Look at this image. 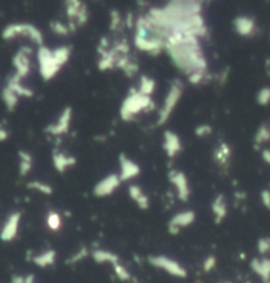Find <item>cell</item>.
I'll use <instances>...</instances> for the list:
<instances>
[{"label":"cell","mask_w":270,"mask_h":283,"mask_svg":"<svg viewBox=\"0 0 270 283\" xmlns=\"http://www.w3.org/2000/svg\"><path fill=\"white\" fill-rule=\"evenodd\" d=\"M169 59L176 69L188 77L200 72H208V61L200 44V37L191 33H176L166 41Z\"/></svg>","instance_id":"6da1fadb"},{"label":"cell","mask_w":270,"mask_h":283,"mask_svg":"<svg viewBox=\"0 0 270 283\" xmlns=\"http://www.w3.org/2000/svg\"><path fill=\"white\" fill-rule=\"evenodd\" d=\"M72 56V48L68 45L57 46L51 49L45 45L39 46L37 49V62L39 72L44 81H51L59 74L64 66L68 64Z\"/></svg>","instance_id":"7a4b0ae2"},{"label":"cell","mask_w":270,"mask_h":283,"mask_svg":"<svg viewBox=\"0 0 270 283\" xmlns=\"http://www.w3.org/2000/svg\"><path fill=\"white\" fill-rule=\"evenodd\" d=\"M153 110H155L153 97L142 94L137 88H133L120 105L119 117L124 122H133L142 113H150Z\"/></svg>","instance_id":"3957f363"},{"label":"cell","mask_w":270,"mask_h":283,"mask_svg":"<svg viewBox=\"0 0 270 283\" xmlns=\"http://www.w3.org/2000/svg\"><path fill=\"white\" fill-rule=\"evenodd\" d=\"M19 37L28 39L32 44H36L37 46L44 45V36L42 32L31 23H12L8 24L2 32V39L6 41H12Z\"/></svg>","instance_id":"277c9868"},{"label":"cell","mask_w":270,"mask_h":283,"mask_svg":"<svg viewBox=\"0 0 270 283\" xmlns=\"http://www.w3.org/2000/svg\"><path fill=\"white\" fill-rule=\"evenodd\" d=\"M183 93H184V85L180 80H174L169 85V89L167 91L166 97H164V101L162 104V108L159 109V113H158V119H156V126H163L166 124L171 115L174 114L176 106L179 105L180 99L183 97Z\"/></svg>","instance_id":"5b68a950"},{"label":"cell","mask_w":270,"mask_h":283,"mask_svg":"<svg viewBox=\"0 0 270 283\" xmlns=\"http://www.w3.org/2000/svg\"><path fill=\"white\" fill-rule=\"evenodd\" d=\"M64 6H65V12L70 27L73 25V30L86 24L89 19V12L82 0H65Z\"/></svg>","instance_id":"8992f818"},{"label":"cell","mask_w":270,"mask_h":283,"mask_svg":"<svg viewBox=\"0 0 270 283\" xmlns=\"http://www.w3.org/2000/svg\"><path fill=\"white\" fill-rule=\"evenodd\" d=\"M147 262L153 267L160 269V270L166 271L169 275L176 278H186L188 274L187 270L178 261L173 260V258L166 257V255H150L147 258Z\"/></svg>","instance_id":"52a82bcc"},{"label":"cell","mask_w":270,"mask_h":283,"mask_svg":"<svg viewBox=\"0 0 270 283\" xmlns=\"http://www.w3.org/2000/svg\"><path fill=\"white\" fill-rule=\"evenodd\" d=\"M167 176H168V182L173 184L175 189L176 199L183 202L188 201L189 196H191V188H189V182L186 173L178 168H173L169 169Z\"/></svg>","instance_id":"ba28073f"},{"label":"cell","mask_w":270,"mask_h":283,"mask_svg":"<svg viewBox=\"0 0 270 283\" xmlns=\"http://www.w3.org/2000/svg\"><path fill=\"white\" fill-rule=\"evenodd\" d=\"M12 65L15 74L21 80H26L32 72V49L21 46L12 57Z\"/></svg>","instance_id":"9c48e42d"},{"label":"cell","mask_w":270,"mask_h":283,"mask_svg":"<svg viewBox=\"0 0 270 283\" xmlns=\"http://www.w3.org/2000/svg\"><path fill=\"white\" fill-rule=\"evenodd\" d=\"M72 121L73 110L70 106H66V108L62 109L59 117L56 118V121L46 127L45 133L48 134V135H51V137H62V135H65V134L69 133Z\"/></svg>","instance_id":"30bf717a"},{"label":"cell","mask_w":270,"mask_h":283,"mask_svg":"<svg viewBox=\"0 0 270 283\" xmlns=\"http://www.w3.org/2000/svg\"><path fill=\"white\" fill-rule=\"evenodd\" d=\"M195 220L196 213L193 211H191V209L178 212V213L174 215L173 217L169 218V221L167 222V230H168L169 235H179L183 229L191 226V225L195 222Z\"/></svg>","instance_id":"8fae6325"},{"label":"cell","mask_w":270,"mask_h":283,"mask_svg":"<svg viewBox=\"0 0 270 283\" xmlns=\"http://www.w3.org/2000/svg\"><path fill=\"white\" fill-rule=\"evenodd\" d=\"M120 184H122V180H120L119 175L110 173L95 184L93 188V193L97 197H109L119 188Z\"/></svg>","instance_id":"7c38bea8"},{"label":"cell","mask_w":270,"mask_h":283,"mask_svg":"<svg viewBox=\"0 0 270 283\" xmlns=\"http://www.w3.org/2000/svg\"><path fill=\"white\" fill-rule=\"evenodd\" d=\"M233 30L241 37H253L258 31L257 21L249 15H238L233 19Z\"/></svg>","instance_id":"4fadbf2b"},{"label":"cell","mask_w":270,"mask_h":283,"mask_svg":"<svg viewBox=\"0 0 270 283\" xmlns=\"http://www.w3.org/2000/svg\"><path fill=\"white\" fill-rule=\"evenodd\" d=\"M21 221V213L20 212H12L6 222L3 224V228L0 230V240L3 242H12L17 237Z\"/></svg>","instance_id":"5bb4252c"},{"label":"cell","mask_w":270,"mask_h":283,"mask_svg":"<svg viewBox=\"0 0 270 283\" xmlns=\"http://www.w3.org/2000/svg\"><path fill=\"white\" fill-rule=\"evenodd\" d=\"M118 160H119V173L118 175H119L122 183L131 182L140 175L139 164L129 157H126L125 153H120Z\"/></svg>","instance_id":"9a60e30c"},{"label":"cell","mask_w":270,"mask_h":283,"mask_svg":"<svg viewBox=\"0 0 270 283\" xmlns=\"http://www.w3.org/2000/svg\"><path fill=\"white\" fill-rule=\"evenodd\" d=\"M182 150L183 144L179 135L171 130L164 131V134H163V151L167 155V158L174 159L182 152Z\"/></svg>","instance_id":"2e32d148"},{"label":"cell","mask_w":270,"mask_h":283,"mask_svg":"<svg viewBox=\"0 0 270 283\" xmlns=\"http://www.w3.org/2000/svg\"><path fill=\"white\" fill-rule=\"evenodd\" d=\"M232 158V148L225 140H220L213 150V162L220 168V171H225L229 167Z\"/></svg>","instance_id":"e0dca14e"},{"label":"cell","mask_w":270,"mask_h":283,"mask_svg":"<svg viewBox=\"0 0 270 283\" xmlns=\"http://www.w3.org/2000/svg\"><path fill=\"white\" fill-rule=\"evenodd\" d=\"M52 162L57 172L65 173L66 171H69V169L76 166L77 159L73 155H69V153L64 152V151L56 148L52 152Z\"/></svg>","instance_id":"ac0fdd59"},{"label":"cell","mask_w":270,"mask_h":283,"mask_svg":"<svg viewBox=\"0 0 270 283\" xmlns=\"http://www.w3.org/2000/svg\"><path fill=\"white\" fill-rule=\"evenodd\" d=\"M211 211L216 224H222L228 215V202L224 195H217L211 204Z\"/></svg>","instance_id":"d6986e66"},{"label":"cell","mask_w":270,"mask_h":283,"mask_svg":"<svg viewBox=\"0 0 270 283\" xmlns=\"http://www.w3.org/2000/svg\"><path fill=\"white\" fill-rule=\"evenodd\" d=\"M129 196L138 205V208L142 209V211H146V209L150 208V197L137 184H130L129 186Z\"/></svg>","instance_id":"ffe728a7"},{"label":"cell","mask_w":270,"mask_h":283,"mask_svg":"<svg viewBox=\"0 0 270 283\" xmlns=\"http://www.w3.org/2000/svg\"><path fill=\"white\" fill-rule=\"evenodd\" d=\"M7 86L12 89L20 98H32L33 97V90L30 89L28 86L23 84V80L17 77L15 73L11 75L10 79L7 80Z\"/></svg>","instance_id":"44dd1931"},{"label":"cell","mask_w":270,"mask_h":283,"mask_svg":"<svg viewBox=\"0 0 270 283\" xmlns=\"http://www.w3.org/2000/svg\"><path fill=\"white\" fill-rule=\"evenodd\" d=\"M57 260V251L55 249H46V250L41 251V253L36 254L32 257V262L36 266L45 269V267L53 266Z\"/></svg>","instance_id":"7402d4cb"},{"label":"cell","mask_w":270,"mask_h":283,"mask_svg":"<svg viewBox=\"0 0 270 283\" xmlns=\"http://www.w3.org/2000/svg\"><path fill=\"white\" fill-rule=\"evenodd\" d=\"M91 257L97 264H110L114 265L115 262H118L119 257L113 251L108 250V249H95L91 251Z\"/></svg>","instance_id":"603a6c76"},{"label":"cell","mask_w":270,"mask_h":283,"mask_svg":"<svg viewBox=\"0 0 270 283\" xmlns=\"http://www.w3.org/2000/svg\"><path fill=\"white\" fill-rule=\"evenodd\" d=\"M33 168V158L28 151H19V173L26 177Z\"/></svg>","instance_id":"cb8c5ba5"},{"label":"cell","mask_w":270,"mask_h":283,"mask_svg":"<svg viewBox=\"0 0 270 283\" xmlns=\"http://www.w3.org/2000/svg\"><path fill=\"white\" fill-rule=\"evenodd\" d=\"M2 99H3L4 105H6L7 110L13 111L17 108V105H19L20 97L12 90V89L8 88V86L6 85L3 91H2Z\"/></svg>","instance_id":"d4e9b609"},{"label":"cell","mask_w":270,"mask_h":283,"mask_svg":"<svg viewBox=\"0 0 270 283\" xmlns=\"http://www.w3.org/2000/svg\"><path fill=\"white\" fill-rule=\"evenodd\" d=\"M138 90L142 93V94H146V95H150L153 97L154 91L156 89V82L153 77L150 75H146V74H142L139 77V82H138V86H137Z\"/></svg>","instance_id":"484cf974"},{"label":"cell","mask_w":270,"mask_h":283,"mask_svg":"<svg viewBox=\"0 0 270 283\" xmlns=\"http://www.w3.org/2000/svg\"><path fill=\"white\" fill-rule=\"evenodd\" d=\"M46 228L51 231H59L62 226V216L59 212L49 211L45 217Z\"/></svg>","instance_id":"4316f807"},{"label":"cell","mask_w":270,"mask_h":283,"mask_svg":"<svg viewBox=\"0 0 270 283\" xmlns=\"http://www.w3.org/2000/svg\"><path fill=\"white\" fill-rule=\"evenodd\" d=\"M27 187H28V189H32V191L41 193V195L51 196L53 193V187L51 186V184H48V183L40 182V180H32V182H28Z\"/></svg>","instance_id":"83f0119b"},{"label":"cell","mask_w":270,"mask_h":283,"mask_svg":"<svg viewBox=\"0 0 270 283\" xmlns=\"http://www.w3.org/2000/svg\"><path fill=\"white\" fill-rule=\"evenodd\" d=\"M111 266H113V269H114V273L115 275H117L118 279L122 280V282H129V280H131V278L133 277H131L130 271L127 270L126 267L120 264V261L115 262V264L111 265Z\"/></svg>","instance_id":"f1b7e54d"},{"label":"cell","mask_w":270,"mask_h":283,"mask_svg":"<svg viewBox=\"0 0 270 283\" xmlns=\"http://www.w3.org/2000/svg\"><path fill=\"white\" fill-rule=\"evenodd\" d=\"M124 17L118 12L117 10H113L110 13V30L111 31H118L122 30V27H124Z\"/></svg>","instance_id":"f546056e"},{"label":"cell","mask_w":270,"mask_h":283,"mask_svg":"<svg viewBox=\"0 0 270 283\" xmlns=\"http://www.w3.org/2000/svg\"><path fill=\"white\" fill-rule=\"evenodd\" d=\"M252 267H253L254 270L257 271L260 274L261 277H269L270 274V262L267 261H253V264H252Z\"/></svg>","instance_id":"4dcf8cb0"},{"label":"cell","mask_w":270,"mask_h":283,"mask_svg":"<svg viewBox=\"0 0 270 283\" xmlns=\"http://www.w3.org/2000/svg\"><path fill=\"white\" fill-rule=\"evenodd\" d=\"M89 249H86V247H80L76 253H73L70 257L66 260V264L68 265H76L78 264V262H81V261H84L85 258L88 257L89 255Z\"/></svg>","instance_id":"1f68e13d"},{"label":"cell","mask_w":270,"mask_h":283,"mask_svg":"<svg viewBox=\"0 0 270 283\" xmlns=\"http://www.w3.org/2000/svg\"><path fill=\"white\" fill-rule=\"evenodd\" d=\"M51 28L56 35H60V36H65V35L70 33V25H66V24L61 23V21H56V20L51 23Z\"/></svg>","instance_id":"d6a6232c"},{"label":"cell","mask_w":270,"mask_h":283,"mask_svg":"<svg viewBox=\"0 0 270 283\" xmlns=\"http://www.w3.org/2000/svg\"><path fill=\"white\" fill-rule=\"evenodd\" d=\"M270 139V127L267 124H264L258 128L257 134H256V143L261 144Z\"/></svg>","instance_id":"836d02e7"},{"label":"cell","mask_w":270,"mask_h":283,"mask_svg":"<svg viewBox=\"0 0 270 283\" xmlns=\"http://www.w3.org/2000/svg\"><path fill=\"white\" fill-rule=\"evenodd\" d=\"M258 104L265 106V105L270 104V88H262L257 94Z\"/></svg>","instance_id":"e575fe53"},{"label":"cell","mask_w":270,"mask_h":283,"mask_svg":"<svg viewBox=\"0 0 270 283\" xmlns=\"http://www.w3.org/2000/svg\"><path fill=\"white\" fill-rule=\"evenodd\" d=\"M212 134V126L209 124H200L195 128V135L198 138H207Z\"/></svg>","instance_id":"d590c367"},{"label":"cell","mask_w":270,"mask_h":283,"mask_svg":"<svg viewBox=\"0 0 270 283\" xmlns=\"http://www.w3.org/2000/svg\"><path fill=\"white\" fill-rule=\"evenodd\" d=\"M216 265H217V260H216L215 255H208V257L204 260V262H203V270H204L205 273H209V271H212L215 269Z\"/></svg>","instance_id":"8d00e7d4"},{"label":"cell","mask_w":270,"mask_h":283,"mask_svg":"<svg viewBox=\"0 0 270 283\" xmlns=\"http://www.w3.org/2000/svg\"><path fill=\"white\" fill-rule=\"evenodd\" d=\"M10 138V131L4 126H0V142H6Z\"/></svg>","instance_id":"74e56055"},{"label":"cell","mask_w":270,"mask_h":283,"mask_svg":"<svg viewBox=\"0 0 270 283\" xmlns=\"http://www.w3.org/2000/svg\"><path fill=\"white\" fill-rule=\"evenodd\" d=\"M26 282V277L23 275H13L12 279H11V283H24Z\"/></svg>","instance_id":"f35d334b"},{"label":"cell","mask_w":270,"mask_h":283,"mask_svg":"<svg viewBox=\"0 0 270 283\" xmlns=\"http://www.w3.org/2000/svg\"><path fill=\"white\" fill-rule=\"evenodd\" d=\"M24 283H36V282H35V277H33L32 274H31V275H27L26 282H24Z\"/></svg>","instance_id":"ab89813d"},{"label":"cell","mask_w":270,"mask_h":283,"mask_svg":"<svg viewBox=\"0 0 270 283\" xmlns=\"http://www.w3.org/2000/svg\"><path fill=\"white\" fill-rule=\"evenodd\" d=\"M166 2H176V0H166Z\"/></svg>","instance_id":"60d3db41"}]
</instances>
